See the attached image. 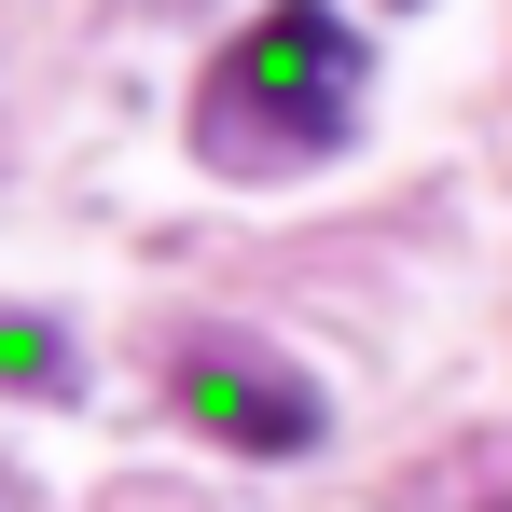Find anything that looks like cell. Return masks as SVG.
Wrapping results in <instances>:
<instances>
[{
	"instance_id": "cell-3",
	"label": "cell",
	"mask_w": 512,
	"mask_h": 512,
	"mask_svg": "<svg viewBox=\"0 0 512 512\" xmlns=\"http://www.w3.org/2000/svg\"><path fill=\"white\" fill-rule=\"evenodd\" d=\"M56 374H70L56 319H0V388H56Z\"/></svg>"
},
{
	"instance_id": "cell-2",
	"label": "cell",
	"mask_w": 512,
	"mask_h": 512,
	"mask_svg": "<svg viewBox=\"0 0 512 512\" xmlns=\"http://www.w3.org/2000/svg\"><path fill=\"white\" fill-rule=\"evenodd\" d=\"M180 416L208 429V443H236V457H305L333 429V402L291 360H263L250 333H222V346H180Z\"/></svg>"
},
{
	"instance_id": "cell-1",
	"label": "cell",
	"mask_w": 512,
	"mask_h": 512,
	"mask_svg": "<svg viewBox=\"0 0 512 512\" xmlns=\"http://www.w3.org/2000/svg\"><path fill=\"white\" fill-rule=\"evenodd\" d=\"M360 28L333 0H263L250 28L208 56V97H194V153L208 167H305L360 125Z\"/></svg>"
}]
</instances>
